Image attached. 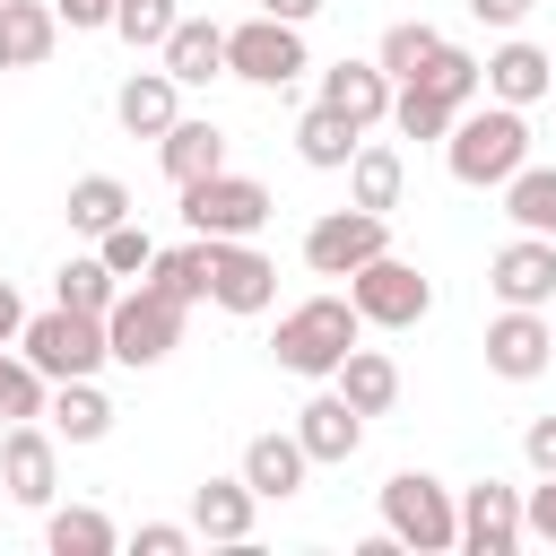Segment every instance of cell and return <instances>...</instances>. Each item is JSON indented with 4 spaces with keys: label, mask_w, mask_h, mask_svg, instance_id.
Wrapping results in <instances>:
<instances>
[{
    "label": "cell",
    "mask_w": 556,
    "mask_h": 556,
    "mask_svg": "<svg viewBox=\"0 0 556 556\" xmlns=\"http://www.w3.org/2000/svg\"><path fill=\"white\" fill-rule=\"evenodd\" d=\"M295 70H304V26H287V17H243V26H226V78L287 87Z\"/></svg>",
    "instance_id": "cell-9"
},
{
    "label": "cell",
    "mask_w": 556,
    "mask_h": 556,
    "mask_svg": "<svg viewBox=\"0 0 556 556\" xmlns=\"http://www.w3.org/2000/svg\"><path fill=\"white\" fill-rule=\"evenodd\" d=\"M304 478H313V460H304L295 426H287V434H252V443H243V486H252L261 504H287V495H304Z\"/></svg>",
    "instance_id": "cell-18"
},
{
    "label": "cell",
    "mask_w": 556,
    "mask_h": 556,
    "mask_svg": "<svg viewBox=\"0 0 556 556\" xmlns=\"http://www.w3.org/2000/svg\"><path fill=\"white\" fill-rule=\"evenodd\" d=\"M61 43V17L43 0H0V70H43Z\"/></svg>",
    "instance_id": "cell-23"
},
{
    "label": "cell",
    "mask_w": 556,
    "mask_h": 556,
    "mask_svg": "<svg viewBox=\"0 0 556 556\" xmlns=\"http://www.w3.org/2000/svg\"><path fill=\"white\" fill-rule=\"evenodd\" d=\"M348 304L365 313V330H417L434 313V278L400 252H374L365 269H348Z\"/></svg>",
    "instance_id": "cell-5"
},
{
    "label": "cell",
    "mask_w": 556,
    "mask_h": 556,
    "mask_svg": "<svg viewBox=\"0 0 556 556\" xmlns=\"http://www.w3.org/2000/svg\"><path fill=\"white\" fill-rule=\"evenodd\" d=\"M547 70H556V52H539V43H495L486 61H478V87L495 96V104H539L547 96Z\"/></svg>",
    "instance_id": "cell-19"
},
{
    "label": "cell",
    "mask_w": 556,
    "mask_h": 556,
    "mask_svg": "<svg viewBox=\"0 0 556 556\" xmlns=\"http://www.w3.org/2000/svg\"><path fill=\"white\" fill-rule=\"evenodd\" d=\"M452 504H460V547H469V556H513V547H521V486L478 478V486H460Z\"/></svg>",
    "instance_id": "cell-13"
},
{
    "label": "cell",
    "mask_w": 556,
    "mask_h": 556,
    "mask_svg": "<svg viewBox=\"0 0 556 556\" xmlns=\"http://www.w3.org/2000/svg\"><path fill=\"white\" fill-rule=\"evenodd\" d=\"M148 287H156V295H174V304H200V295H208V235H191V243L156 252V261H148Z\"/></svg>",
    "instance_id": "cell-30"
},
{
    "label": "cell",
    "mask_w": 556,
    "mask_h": 556,
    "mask_svg": "<svg viewBox=\"0 0 556 556\" xmlns=\"http://www.w3.org/2000/svg\"><path fill=\"white\" fill-rule=\"evenodd\" d=\"M547 96H556V70H547Z\"/></svg>",
    "instance_id": "cell-46"
},
{
    "label": "cell",
    "mask_w": 556,
    "mask_h": 556,
    "mask_svg": "<svg viewBox=\"0 0 556 556\" xmlns=\"http://www.w3.org/2000/svg\"><path fill=\"white\" fill-rule=\"evenodd\" d=\"M96 261H104L113 278H148V261H156V243H148V226H139V217H122L113 235H96Z\"/></svg>",
    "instance_id": "cell-38"
},
{
    "label": "cell",
    "mask_w": 556,
    "mask_h": 556,
    "mask_svg": "<svg viewBox=\"0 0 556 556\" xmlns=\"http://www.w3.org/2000/svg\"><path fill=\"white\" fill-rule=\"evenodd\" d=\"M295 443H304V460H313V469H321V460L339 469V460H356L365 417H356L339 391H321V400H304V408H295Z\"/></svg>",
    "instance_id": "cell-17"
},
{
    "label": "cell",
    "mask_w": 556,
    "mask_h": 556,
    "mask_svg": "<svg viewBox=\"0 0 556 556\" xmlns=\"http://www.w3.org/2000/svg\"><path fill=\"white\" fill-rule=\"evenodd\" d=\"M495 191H504V217H513L521 235H556V165H521V174H504Z\"/></svg>",
    "instance_id": "cell-28"
},
{
    "label": "cell",
    "mask_w": 556,
    "mask_h": 556,
    "mask_svg": "<svg viewBox=\"0 0 556 556\" xmlns=\"http://www.w3.org/2000/svg\"><path fill=\"white\" fill-rule=\"evenodd\" d=\"M0 486H9V504L43 513V504H52V486H61V434H52V426H35V417L0 426Z\"/></svg>",
    "instance_id": "cell-10"
},
{
    "label": "cell",
    "mask_w": 556,
    "mask_h": 556,
    "mask_svg": "<svg viewBox=\"0 0 556 556\" xmlns=\"http://www.w3.org/2000/svg\"><path fill=\"white\" fill-rule=\"evenodd\" d=\"M182 313H191V304L156 295L148 278H139V287H122V295H113V313H104V356H113V365H130V374L165 365V356L182 348Z\"/></svg>",
    "instance_id": "cell-3"
},
{
    "label": "cell",
    "mask_w": 556,
    "mask_h": 556,
    "mask_svg": "<svg viewBox=\"0 0 556 556\" xmlns=\"http://www.w3.org/2000/svg\"><path fill=\"white\" fill-rule=\"evenodd\" d=\"M365 339V313L348 304V295H304L295 313H278V339H269V356L295 374V382H330L339 374V356Z\"/></svg>",
    "instance_id": "cell-2"
},
{
    "label": "cell",
    "mask_w": 556,
    "mask_h": 556,
    "mask_svg": "<svg viewBox=\"0 0 556 556\" xmlns=\"http://www.w3.org/2000/svg\"><path fill=\"white\" fill-rule=\"evenodd\" d=\"M156 165H165V182L182 191V182H200V174H217V165H226V130H217V122H182V113H174V130L156 139Z\"/></svg>",
    "instance_id": "cell-24"
},
{
    "label": "cell",
    "mask_w": 556,
    "mask_h": 556,
    "mask_svg": "<svg viewBox=\"0 0 556 556\" xmlns=\"http://www.w3.org/2000/svg\"><path fill=\"white\" fill-rule=\"evenodd\" d=\"M208 304L217 313H269L278 304V261L243 235V243H208Z\"/></svg>",
    "instance_id": "cell-11"
},
{
    "label": "cell",
    "mask_w": 556,
    "mask_h": 556,
    "mask_svg": "<svg viewBox=\"0 0 556 556\" xmlns=\"http://www.w3.org/2000/svg\"><path fill=\"white\" fill-rule=\"evenodd\" d=\"M43 417H52V434H61V443H104V434H113V400L96 391V374H78V382H52Z\"/></svg>",
    "instance_id": "cell-25"
},
{
    "label": "cell",
    "mask_w": 556,
    "mask_h": 556,
    "mask_svg": "<svg viewBox=\"0 0 556 556\" xmlns=\"http://www.w3.org/2000/svg\"><path fill=\"white\" fill-rule=\"evenodd\" d=\"M443 165H452V182H469V191H495L504 174H521L530 165V122H521V104H460V122L443 130Z\"/></svg>",
    "instance_id": "cell-1"
},
{
    "label": "cell",
    "mask_w": 556,
    "mask_h": 556,
    "mask_svg": "<svg viewBox=\"0 0 556 556\" xmlns=\"http://www.w3.org/2000/svg\"><path fill=\"white\" fill-rule=\"evenodd\" d=\"M313 9H321V0H261V17H287V26H304Z\"/></svg>",
    "instance_id": "cell-45"
},
{
    "label": "cell",
    "mask_w": 556,
    "mask_h": 556,
    "mask_svg": "<svg viewBox=\"0 0 556 556\" xmlns=\"http://www.w3.org/2000/svg\"><path fill=\"white\" fill-rule=\"evenodd\" d=\"M408 87V78H400ZM417 87H434V96H452V104H478V61L460 52V43H434V61L417 70Z\"/></svg>",
    "instance_id": "cell-36"
},
{
    "label": "cell",
    "mask_w": 556,
    "mask_h": 556,
    "mask_svg": "<svg viewBox=\"0 0 556 556\" xmlns=\"http://www.w3.org/2000/svg\"><path fill=\"white\" fill-rule=\"evenodd\" d=\"M486 365H495L504 382H539V374L556 365V321L530 313V304H504V313L486 321Z\"/></svg>",
    "instance_id": "cell-12"
},
{
    "label": "cell",
    "mask_w": 556,
    "mask_h": 556,
    "mask_svg": "<svg viewBox=\"0 0 556 556\" xmlns=\"http://www.w3.org/2000/svg\"><path fill=\"white\" fill-rule=\"evenodd\" d=\"M17 330H26V304H17V287H9V278H0V348H9V339H17Z\"/></svg>",
    "instance_id": "cell-44"
},
{
    "label": "cell",
    "mask_w": 556,
    "mask_h": 556,
    "mask_svg": "<svg viewBox=\"0 0 556 556\" xmlns=\"http://www.w3.org/2000/svg\"><path fill=\"white\" fill-rule=\"evenodd\" d=\"M356 139H365V130H356L348 113H330V104H313V113L295 122V156H304V165H321V174H339V165L356 156Z\"/></svg>",
    "instance_id": "cell-29"
},
{
    "label": "cell",
    "mask_w": 556,
    "mask_h": 556,
    "mask_svg": "<svg viewBox=\"0 0 556 556\" xmlns=\"http://www.w3.org/2000/svg\"><path fill=\"white\" fill-rule=\"evenodd\" d=\"M434 43H443V35H434V26H426V17H400V26H391V35H382V52H374V61H382V78H391V87H400V78H417V70H426V61H434Z\"/></svg>",
    "instance_id": "cell-34"
},
{
    "label": "cell",
    "mask_w": 556,
    "mask_h": 556,
    "mask_svg": "<svg viewBox=\"0 0 556 556\" xmlns=\"http://www.w3.org/2000/svg\"><path fill=\"white\" fill-rule=\"evenodd\" d=\"M330 382H339V400H348V408H356V417H382V408H391V400H400V365H391V356H382V348H348V356H339V374H330Z\"/></svg>",
    "instance_id": "cell-26"
},
{
    "label": "cell",
    "mask_w": 556,
    "mask_h": 556,
    "mask_svg": "<svg viewBox=\"0 0 556 556\" xmlns=\"http://www.w3.org/2000/svg\"><path fill=\"white\" fill-rule=\"evenodd\" d=\"M530 9H539V0H469V17H478V26H521Z\"/></svg>",
    "instance_id": "cell-43"
},
{
    "label": "cell",
    "mask_w": 556,
    "mask_h": 556,
    "mask_svg": "<svg viewBox=\"0 0 556 556\" xmlns=\"http://www.w3.org/2000/svg\"><path fill=\"white\" fill-rule=\"evenodd\" d=\"M486 287H495V304L547 313V304H556V235H513V243L486 261Z\"/></svg>",
    "instance_id": "cell-14"
},
{
    "label": "cell",
    "mask_w": 556,
    "mask_h": 556,
    "mask_svg": "<svg viewBox=\"0 0 556 556\" xmlns=\"http://www.w3.org/2000/svg\"><path fill=\"white\" fill-rule=\"evenodd\" d=\"M174 17H182V0H113V35L130 52H156L174 35Z\"/></svg>",
    "instance_id": "cell-35"
},
{
    "label": "cell",
    "mask_w": 556,
    "mask_h": 556,
    "mask_svg": "<svg viewBox=\"0 0 556 556\" xmlns=\"http://www.w3.org/2000/svg\"><path fill=\"white\" fill-rule=\"evenodd\" d=\"M374 252H391V217L382 208H330V217H313L304 226V269L313 278H348V269H365Z\"/></svg>",
    "instance_id": "cell-8"
},
{
    "label": "cell",
    "mask_w": 556,
    "mask_h": 556,
    "mask_svg": "<svg viewBox=\"0 0 556 556\" xmlns=\"http://www.w3.org/2000/svg\"><path fill=\"white\" fill-rule=\"evenodd\" d=\"M156 61H165L174 87H208V78H226V26L217 17H174V35L156 43Z\"/></svg>",
    "instance_id": "cell-16"
},
{
    "label": "cell",
    "mask_w": 556,
    "mask_h": 556,
    "mask_svg": "<svg viewBox=\"0 0 556 556\" xmlns=\"http://www.w3.org/2000/svg\"><path fill=\"white\" fill-rule=\"evenodd\" d=\"M113 113H122V130H130V139H165V130H174V113H182V87H174L165 70H130V78L113 87Z\"/></svg>",
    "instance_id": "cell-21"
},
{
    "label": "cell",
    "mask_w": 556,
    "mask_h": 556,
    "mask_svg": "<svg viewBox=\"0 0 556 556\" xmlns=\"http://www.w3.org/2000/svg\"><path fill=\"white\" fill-rule=\"evenodd\" d=\"M400 191H408V156L391 148V139H356V156H348V200L356 208H400Z\"/></svg>",
    "instance_id": "cell-22"
},
{
    "label": "cell",
    "mask_w": 556,
    "mask_h": 556,
    "mask_svg": "<svg viewBox=\"0 0 556 556\" xmlns=\"http://www.w3.org/2000/svg\"><path fill=\"white\" fill-rule=\"evenodd\" d=\"M521 452H530V469H539V478H556V417H530Z\"/></svg>",
    "instance_id": "cell-41"
},
{
    "label": "cell",
    "mask_w": 556,
    "mask_h": 556,
    "mask_svg": "<svg viewBox=\"0 0 556 556\" xmlns=\"http://www.w3.org/2000/svg\"><path fill=\"white\" fill-rule=\"evenodd\" d=\"M191 547V521H139V556H182Z\"/></svg>",
    "instance_id": "cell-39"
},
{
    "label": "cell",
    "mask_w": 556,
    "mask_h": 556,
    "mask_svg": "<svg viewBox=\"0 0 556 556\" xmlns=\"http://www.w3.org/2000/svg\"><path fill=\"white\" fill-rule=\"evenodd\" d=\"M182 226L191 235H208V243H243V235H261L269 226V182H252V174H200V182H182Z\"/></svg>",
    "instance_id": "cell-6"
},
{
    "label": "cell",
    "mask_w": 556,
    "mask_h": 556,
    "mask_svg": "<svg viewBox=\"0 0 556 556\" xmlns=\"http://www.w3.org/2000/svg\"><path fill=\"white\" fill-rule=\"evenodd\" d=\"M43 400H52V382H43L26 356H0V426H17V417H43Z\"/></svg>",
    "instance_id": "cell-37"
},
{
    "label": "cell",
    "mask_w": 556,
    "mask_h": 556,
    "mask_svg": "<svg viewBox=\"0 0 556 556\" xmlns=\"http://www.w3.org/2000/svg\"><path fill=\"white\" fill-rule=\"evenodd\" d=\"M321 104L348 113L356 130L391 122V78H382V61H339V70H321Z\"/></svg>",
    "instance_id": "cell-20"
},
{
    "label": "cell",
    "mask_w": 556,
    "mask_h": 556,
    "mask_svg": "<svg viewBox=\"0 0 556 556\" xmlns=\"http://www.w3.org/2000/svg\"><path fill=\"white\" fill-rule=\"evenodd\" d=\"M113 295H122V278L96 261V252H78V261H61V278H52V304H70V313H113Z\"/></svg>",
    "instance_id": "cell-31"
},
{
    "label": "cell",
    "mask_w": 556,
    "mask_h": 556,
    "mask_svg": "<svg viewBox=\"0 0 556 556\" xmlns=\"http://www.w3.org/2000/svg\"><path fill=\"white\" fill-rule=\"evenodd\" d=\"M61 208H70V226H78V235H113V226L130 217V182H122V174H78Z\"/></svg>",
    "instance_id": "cell-27"
},
{
    "label": "cell",
    "mask_w": 556,
    "mask_h": 556,
    "mask_svg": "<svg viewBox=\"0 0 556 556\" xmlns=\"http://www.w3.org/2000/svg\"><path fill=\"white\" fill-rule=\"evenodd\" d=\"M17 356H26L43 382H78V374H96V365H104V321H96V313H70V304L26 313Z\"/></svg>",
    "instance_id": "cell-7"
},
{
    "label": "cell",
    "mask_w": 556,
    "mask_h": 556,
    "mask_svg": "<svg viewBox=\"0 0 556 556\" xmlns=\"http://www.w3.org/2000/svg\"><path fill=\"white\" fill-rule=\"evenodd\" d=\"M113 539H122V530H113L96 504H61V513L43 521V547H52V556H113Z\"/></svg>",
    "instance_id": "cell-32"
},
{
    "label": "cell",
    "mask_w": 556,
    "mask_h": 556,
    "mask_svg": "<svg viewBox=\"0 0 556 556\" xmlns=\"http://www.w3.org/2000/svg\"><path fill=\"white\" fill-rule=\"evenodd\" d=\"M391 122H400V139H443V130L460 122V104L408 78V87H391Z\"/></svg>",
    "instance_id": "cell-33"
},
{
    "label": "cell",
    "mask_w": 556,
    "mask_h": 556,
    "mask_svg": "<svg viewBox=\"0 0 556 556\" xmlns=\"http://www.w3.org/2000/svg\"><path fill=\"white\" fill-rule=\"evenodd\" d=\"M252 513H261V495L243 486V469L191 486V539H208V547H243L252 539Z\"/></svg>",
    "instance_id": "cell-15"
},
{
    "label": "cell",
    "mask_w": 556,
    "mask_h": 556,
    "mask_svg": "<svg viewBox=\"0 0 556 556\" xmlns=\"http://www.w3.org/2000/svg\"><path fill=\"white\" fill-rule=\"evenodd\" d=\"M52 17L87 35V26H113V0H52Z\"/></svg>",
    "instance_id": "cell-42"
},
{
    "label": "cell",
    "mask_w": 556,
    "mask_h": 556,
    "mask_svg": "<svg viewBox=\"0 0 556 556\" xmlns=\"http://www.w3.org/2000/svg\"><path fill=\"white\" fill-rule=\"evenodd\" d=\"M521 539H556V478L530 486V504H521Z\"/></svg>",
    "instance_id": "cell-40"
},
{
    "label": "cell",
    "mask_w": 556,
    "mask_h": 556,
    "mask_svg": "<svg viewBox=\"0 0 556 556\" xmlns=\"http://www.w3.org/2000/svg\"><path fill=\"white\" fill-rule=\"evenodd\" d=\"M382 530H391L400 547H417V556H443V547H460V504H452L443 478L391 469V478H382Z\"/></svg>",
    "instance_id": "cell-4"
}]
</instances>
